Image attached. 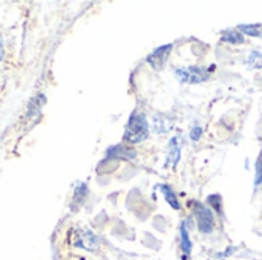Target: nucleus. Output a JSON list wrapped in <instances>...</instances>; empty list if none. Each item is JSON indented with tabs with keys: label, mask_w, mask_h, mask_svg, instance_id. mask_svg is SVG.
I'll use <instances>...</instances> for the list:
<instances>
[{
	"label": "nucleus",
	"mask_w": 262,
	"mask_h": 260,
	"mask_svg": "<svg viewBox=\"0 0 262 260\" xmlns=\"http://www.w3.org/2000/svg\"><path fill=\"white\" fill-rule=\"evenodd\" d=\"M149 136V123L144 113L135 112L132 113V116L129 118V123L126 126V132H124V143L127 144H137L144 141Z\"/></svg>",
	"instance_id": "f257e3e1"
},
{
	"label": "nucleus",
	"mask_w": 262,
	"mask_h": 260,
	"mask_svg": "<svg viewBox=\"0 0 262 260\" xmlns=\"http://www.w3.org/2000/svg\"><path fill=\"white\" fill-rule=\"evenodd\" d=\"M193 216L198 224V230L203 234H210L215 228V218L213 211L201 202H193Z\"/></svg>",
	"instance_id": "f03ea898"
},
{
	"label": "nucleus",
	"mask_w": 262,
	"mask_h": 260,
	"mask_svg": "<svg viewBox=\"0 0 262 260\" xmlns=\"http://www.w3.org/2000/svg\"><path fill=\"white\" fill-rule=\"evenodd\" d=\"M177 78L181 83H187V84H198V83H204L210 78V72L209 69H204L201 66H189V67H180L175 70Z\"/></svg>",
	"instance_id": "7ed1b4c3"
},
{
	"label": "nucleus",
	"mask_w": 262,
	"mask_h": 260,
	"mask_svg": "<svg viewBox=\"0 0 262 260\" xmlns=\"http://www.w3.org/2000/svg\"><path fill=\"white\" fill-rule=\"evenodd\" d=\"M172 44H163L160 48H157L149 57H147V63L152 66V69L155 70H161L166 63H167V58H169V54L172 51Z\"/></svg>",
	"instance_id": "20e7f679"
},
{
	"label": "nucleus",
	"mask_w": 262,
	"mask_h": 260,
	"mask_svg": "<svg viewBox=\"0 0 262 260\" xmlns=\"http://www.w3.org/2000/svg\"><path fill=\"white\" fill-rule=\"evenodd\" d=\"M180 155H181V138L173 136L169 143V147H167V159H166L164 166L170 164L175 169L177 164L180 162Z\"/></svg>",
	"instance_id": "39448f33"
},
{
	"label": "nucleus",
	"mask_w": 262,
	"mask_h": 260,
	"mask_svg": "<svg viewBox=\"0 0 262 260\" xmlns=\"http://www.w3.org/2000/svg\"><path fill=\"white\" fill-rule=\"evenodd\" d=\"M74 244L77 247H81L86 250H95L97 248V238L89 231H80L77 236V241Z\"/></svg>",
	"instance_id": "423d86ee"
},
{
	"label": "nucleus",
	"mask_w": 262,
	"mask_h": 260,
	"mask_svg": "<svg viewBox=\"0 0 262 260\" xmlns=\"http://www.w3.org/2000/svg\"><path fill=\"white\" fill-rule=\"evenodd\" d=\"M160 190H161L164 199L167 201V204H169L173 210H178V211H180V210H181V205H180V202H178V198H177V193L173 192V188L169 187V185H166V184H161V185H160Z\"/></svg>",
	"instance_id": "0eeeda50"
},
{
	"label": "nucleus",
	"mask_w": 262,
	"mask_h": 260,
	"mask_svg": "<svg viewBox=\"0 0 262 260\" xmlns=\"http://www.w3.org/2000/svg\"><path fill=\"white\" fill-rule=\"evenodd\" d=\"M109 156H120V158H124V159H134L137 156V150L127 147L126 144H120V146L112 147L109 150Z\"/></svg>",
	"instance_id": "6e6552de"
},
{
	"label": "nucleus",
	"mask_w": 262,
	"mask_h": 260,
	"mask_svg": "<svg viewBox=\"0 0 262 260\" xmlns=\"http://www.w3.org/2000/svg\"><path fill=\"white\" fill-rule=\"evenodd\" d=\"M180 236H181V250L184 253V259H187L192 253V242L189 238V231L186 228V224H181L180 227Z\"/></svg>",
	"instance_id": "1a4fd4ad"
},
{
	"label": "nucleus",
	"mask_w": 262,
	"mask_h": 260,
	"mask_svg": "<svg viewBox=\"0 0 262 260\" xmlns=\"http://www.w3.org/2000/svg\"><path fill=\"white\" fill-rule=\"evenodd\" d=\"M221 40L230 44H243L244 43V35L239 31H233V29H227L221 34Z\"/></svg>",
	"instance_id": "9d476101"
},
{
	"label": "nucleus",
	"mask_w": 262,
	"mask_h": 260,
	"mask_svg": "<svg viewBox=\"0 0 262 260\" xmlns=\"http://www.w3.org/2000/svg\"><path fill=\"white\" fill-rule=\"evenodd\" d=\"M239 32L247 34L250 37H258L262 38V23H255V25H239L238 26Z\"/></svg>",
	"instance_id": "9b49d317"
},
{
	"label": "nucleus",
	"mask_w": 262,
	"mask_h": 260,
	"mask_svg": "<svg viewBox=\"0 0 262 260\" xmlns=\"http://www.w3.org/2000/svg\"><path fill=\"white\" fill-rule=\"evenodd\" d=\"M207 204L218 213V215H223V199L220 195H210L207 198Z\"/></svg>",
	"instance_id": "f8f14e48"
},
{
	"label": "nucleus",
	"mask_w": 262,
	"mask_h": 260,
	"mask_svg": "<svg viewBox=\"0 0 262 260\" xmlns=\"http://www.w3.org/2000/svg\"><path fill=\"white\" fill-rule=\"evenodd\" d=\"M247 63L250 64V67H255V69H259L262 66V54L258 51H253L250 55H249V60Z\"/></svg>",
	"instance_id": "ddd939ff"
},
{
	"label": "nucleus",
	"mask_w": 262,
	"mask_h": 260,
	"mask_svg": "<svg viewBox=\"0 0 262 260\" xmlns=\"http://www.w3.org/2000/svg\"><path fill=\"white\" fill-rule=\"evenodd\" d=\"M262 184V150L258 156L256 161V176H255V185H261Z\"/></svg>",
	"instance_id": "4468645a"
},
{
	"label": "nucleus",
	"mask_w": 262,
	"mask_h": 260,
	"mask_svg": "<svg viewBox=\"0 0 262 260\" xmlns=\"http://www.w3.org/2000/svg\"><path fill=\"white\" fill-rule=\"evenodd\" d=\"M201 135H203V129H201L200 126H195V127L190 130V139H192V141H198V139L201 138Z\"/></svg>",
	"instance_id": "2eb2a0df"
},
{
	"label": "nucleus",
	"mask_w": 262,
	"mask_h": 260,
	"mask_svg": "<svg viewBox=\"0 0 262 260\" xmlns=\"http://www.w3.org/2000/svg\"><path fill=\"white\" fill-rule=\"evenodd\" d=\"M2 54H3V46H2V43H0V58H2Z\"/></svg>",
	"instance_id": "dca6fc26"
}]
</instances>
